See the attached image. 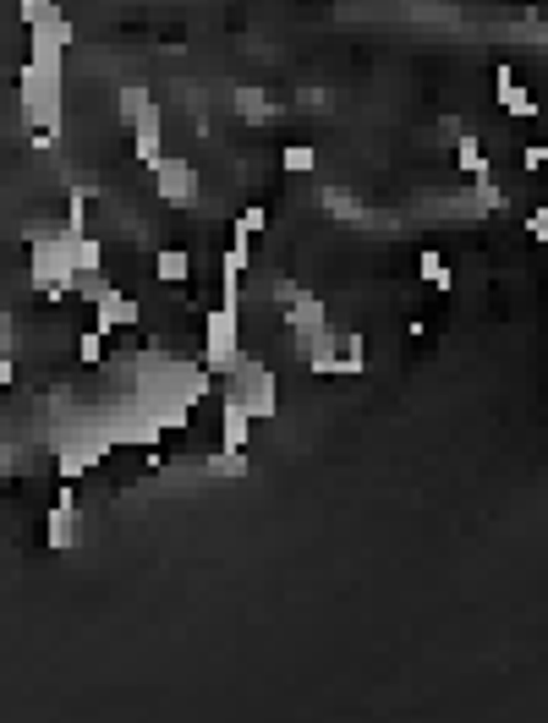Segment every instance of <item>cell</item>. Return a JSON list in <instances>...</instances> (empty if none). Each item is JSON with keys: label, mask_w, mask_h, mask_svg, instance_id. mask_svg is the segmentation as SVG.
Wrapping results in <instances>:
<instances>
[{"label": "cell", "mask_w": 548, "mask_h": 723, "mask_svg": "<svg viewBox=\"0 0 548 723\" xmlns=\"http://www.w3.org/2000/svg\"><path fill=\"white\" fill-rule=\"evenodd\" d=\"M60 77L66 71H44V66H22L16 77V99H22V121L27 132H60V115H66V99H60Z\"/></svg>", "instance_id": "1"}, {"label": "cell", "mask_w": 548, "mask_h": 723, "mask_svg": "<svg viewBox=\"0 0 548 723\" xmlns=\"http://www.w3.org/2000/svg\"><path fill=\"white\" fill-rule=\"evenodd\" d=\"M242 357H247L242 352V302H220L203 324V372L231 378Z\"/></svg>", "instance_id": "2"}, {"label": "cell", "mask_w": 548, "mask_h": 723, "mask_svg": "<svg viewBox=\"0 0 548 723\" xmlns=\"http://www.w3.org/2000/svg\"><path fill=\"white\" fill-rule=\"evenodd\" d=\"M225 394H236L242 405H247V416L253 422H269V416H280V378H275V367L258 357H242L236 362V372H231V389Z\"/></svg>", "instance_id": "3"}, {"label": "cell", "mask_w": 548, "mask_h": 723, "mask_svg": "<svg viewBox=\"0 0 548 723\" xmlns=\"http://www.w3.org/2000/svg\"><path fill=\"white\" fill-rule=\"evenodd\" d=\"M77 27L60 5H44L33 22H27V60L44 66V71H66V49H71Z\"/></svg>", "instance_id": "4"}, {"label": "cell", "mask_w": 548, "mask_h": 723, "mask_svg": "<svg viewBox=\"0 0 548 723\" xmlns=\"http://www.w3.org/2000/svg\"><path fill=\"white\" fill-rule=\"evenodd\" d=\"M71 236L66 231H38L33 236V286L44 291V297H66V286H71Z\"/></svg>", "instance_id": "5"}, {"label": "cell", "mask_w": 548, "mask_h": 723, "mask_svg": "<svg viewBox=\"0 0 548 723\" xmlns=\"http://www.w3.org/2000/svg\"><path fill=\"white\" fill-rule=\"evenodd\" d=\"M154 192L170 203V209H192L198 203V165L181 159V154H165L154 165Z\"/></svg>", "instance_id": "6"}, {"label": "cell", "mask_w": 548, "mask_h": 723, "mask_svg": "<svg viewBox=\"0 0 548 723\" xmlns=\"http://www.w3.org/2000/svg\"><path fill=\"white\" fill-rule=\"evenodd\" d=\"M110 433H93V438H71V444H60V455H55V471H60V482H77V477H88L104 455H110Z\"/></svg>", "instance_id": "7"}, {"label": "cell", "mask_w": 548, "mask_h": 723, "mask_svg": "<svg viewBox=\"0 0 548 723\" xmlns=\"http://www.w3.org/2000/svg\"><path fill=\"white\" fill-rule=\"evenodd\" d=\"M126 132H132V154H137V165L154 170V165L165 159V115H159V104H148Z\"/></svg>", "instance_id": "8"}, {"label": "cell", "mask_w": 548, "mask_h": 723, "mask_svg": "<svg viewBox=\"0 0 548 723\" xmlns=\"http://www.w3.org/2000/svg\"><path fill=\"white\" fill-rule=\"evenodd\" d=\"M143 319V308H137V297H126V291H104L99 302H93V330L99 335H115V330H132Z\"/></svg>", "instance_id": "9"}, {"label": "cell", "mask_w": 548, "mask_h": 723, "mask_svg": "<svg viewBox=\"0 0 548 723\" xmlns=\"http://www.w3.org/2000/svg\"><path fill=\"white\" fill-rule=\"evenodd\" d=\"M253 416H247V405L236 400V394H220V449H247L253 444Z\"/></svg>", "instance_id": "10"}, {"label": "cell", "mask_w": 548, "mask_h": 723, "mask_svg": "<svg viewBox=\"0 0 548 723\" xmlns=\"http://www.w3.org/2000/svg\"><path fill=\"white\" fill-rule=\"evenodd\" d=\"M494 99H500V110H505V115H527V121L538 115V99H533L527 88H516V71H511V66H500V71H494Z\"/></svg>", "instance_id": "11"}, {"label": "cell", "mask_w": 548, "mask_h": 723, "mask_svg": "<svg viewBox=\"0 0 548 723\" xmlns=\"http://www.w3.org/2000/svg\"><path fill=\"white\" fill-rule=\"evenodd\" d=\"M286 302H291V308H286V324H291L297 335H313V330H324V324H329L318 297H307V291H291Z\"/></svg>", "instance_id": "12"}, {"label": "cell", "mask_w": 548, "mask_h": 723, "mask_svg": "<svg viewBox=\"0 0 548 723\" xmlns=\"http://www.w3.org/2000/svg\"><path fill=\"white\" fill-rule=\"evenodd\" d=\"M456 165H461V176H478V181H489V176H494V165H489V154H483V137H478V132H456Z\"/></svg>", "instance_id": "13"}, {"label": "cell", "mask_w": 548, "mask_h": 723, "mask_svg": "<svg viewBox=\"0 0 548 723\" xmlns=\"http://www.w3.org/2000/svg\"><path fill=\"white\" fill-rule=\"evenodd\" d=\"M154 280L187 286V280H192V253H187V247H159V253H154Z\"/></svg>", "instance_id": "14"}, {"label": "cell", "mask_w": 548, "mask_h": 723, "mask_svg": "<svg viewBox=\"0 0 548 723\" xmlns=\"http://www.w3.org/2000/svg\"><path fill=\"white\" fill-rule=\"evenodd\" d=\"M335 372H340V378H357V372H368V341H362L357 330L335 341Z\"/></svg>", "instance_id": "15"}, {"label": "cell", "mask_w": 548, "mask_h": 723, "mask_svg": "<svg viewBox=\"0 0 548 723\" xmlns=\"http://www.w3.org/2000/svg\"><path fill=\"white\" fill-rule=\"evenodd\" d=\"M417 280L423 286H434V291H456V269L445 264V253H434V247H423L417 253Z\"/></svg>", "instance_id": "16"}, {"label": "cell", "mask_w": 548, "mask_h": 723, "mask_svg": "<svg viewBox=\"0 0 548 723\" xmlns=\"http://www.w3.org/2000/svg\"><path fill=\"white\" fill-rule=\"evenodd\" d=\"M44 543H49V548H71V543H77V510L55 504V510L44 515Z\"/></svg>", "instance_id": "17"}, {"label": "cell", "mask_w": 548, "mask_h": 723, "mask_svg": "<svg viewBox=\"0 0 548 723\" xmlns=\"http://www.w3.org/2000/svg\"><path fill=\"white\" fill-rule=\"evenodd\" d=\"M148 104H154L148 82H121V93H115V115H121V126H132V121H137Z\"/></svg>", "instance_id": "18"}, {"label": "cell", "mask_w": 548, "mask_h": 723, "mask_svg": "<svg viewBox=\"0 0 548 723\" xmlns=\"http://www.w3.org/2000/svg\"><path fill=\"white\" fill-rule=\"evenodd\" d=\"M280 165H286V176H313V170H318V148H313V143H286V148H280Z\"/></svg>", "instance_id": "19"}, {"label": "cell", "mask_w": 548, "mask_h": 723, "mask_svg": "<svg viewBox=\"0 0 548 723\" xmlns=\"http://www.w3.org/2000/svg\"><path fill=\"white\" fill-rule=\"evenodd\" d=\"M71 269L77 275H88V269H104V247H99V236H71Z\"/></svg>", "instance_id": "20"}, {"label": "cell", "mask_w": 548, "mask_h": 723, "mask_svg": "<svg viewBox=\"0 0 548 723\" xmlns=\"http://www.w3.org/2000/svg\"><path fill=\"white\" fill-rule=\"evenodd\" d=\"M264 225H269V214H264V209H242V214H236V231H231V242L253 247V242L264 236Z\"/></svg>", "instance_id": "21"}, {"label": "cell", "mask_w": 548, "mask_h": 723, "mask_svg": "<svg viewBox=\"0 0 548 723\" xmlns=\"http://www.w3.org/2000/svg\"><path fill=\"white\" fill-rule=\"evenodd\" d=\"M66 236H82L88 231V203H82V192H71V203H66V225H60Z\"/></svg>", "instance_id": "22"}, {"label": "cell", "mask_w": 548, "mask_h": 723, "mask_svg": "<svg viewBox=\"0 0 548 723\" xmlns=\"http://www.w3.org/2000/svg\"><path fill=\"white\" fill-rule=\"evenodd\" d=\"M77 357L88 362V367H99V362H104V335H99V330H88V335L77 341Z\"/></svg>", "instance_id": "23"}, {"label": "cell", "mask_w": 548, "mask_h": 723, "mask_svg": "<svg viewBox=\"0 0 548 723\" xmlns=\"http://www.w3.org/2000/svg\"><path fill=\"white\" fill-rule=\"evenodd\" d=\"M236 110H242V121H264V93L242 88V93H236Z\"/></svg>", "instance_id": "24"}, {"label": "cell", "mask_w": 548, "mask_h": 723, "mask_svg": "<svg viewBox=\"0 0 548 723\" xmlns=\"http://www.w3.org/2000/svg\"><path fill=\"white\" fill-rule=\"evenodd\" d=\"M527 236H533V242H548V209H533V214H527Z\"/></svg>", "instance_id": "25"}, {"label": "cell", "mask_w": 548, "mask_h": 723, "mask_svg": "<svg viewBox=\"0 0 548 723\" xmlns=\"http://www.w3.org/2000/svg\"><path fill=\"white\" fill-rule=\"evenodd\" d=\"M522 165H527V170H544V165H548V148H544V143H527V148H522Z\"/></svg>", "instance_id": "26"}, {"label": "cell", "mask_w": 548, "mask_h": 723, "mask_svg": "<svg viewBox=\"0 0 548 723\" xmlns=\"http://www.w3.org/2000/svg\"><path fill=\"white\" fill-rule=\"evenodd\" d=\"M44 5H55V0H16V22L27 27V22H33V16H38Z\"/></svg>", "instance_id": "27"}, {"label": "cell", "mask_w": 548, "mask_h": 723, "mask_svg": "<svg viewBox=\"0 0 548 723\" xmlns=\"http://www.w3.org/2000/svg\"><path fill=\"white\" fill-rule=\"evenodd\" d=\"M16 378V362H11V352H0V389Z\"/></svg>", "instance_id": "28"}]
</instances>
